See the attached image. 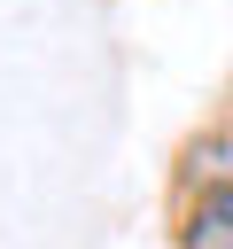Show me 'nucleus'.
Instances as JSON below:
<instances>
[{"mask_svg":"<svg viewBox=\"0 0 233 249\" xmlns=\"http://www.w3.org/2000/svg\"><path fill=\"white\" fill-rule=\"evenodd\" d=\"M179 249H233V187H202L179 218Z\"/></svg>","mask_w":233,"mask_h":249,"instance_id":"obj_1","label":"nucleus"}]
</instances>
